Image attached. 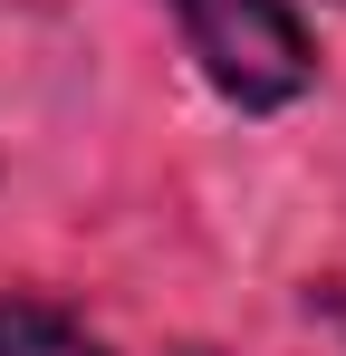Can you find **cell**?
Instances as JSON below:
<instances>
[{
	"mask_svg": "<svg viewBox=\"0 0 346 356\" xmlns=\"http://www.w3.org/2000/svg\"><path fill=\"white\" fill-rule=\"evenodd\" d=\"M173 10H183V39H192L202 77L222 87L231 106H250V116L288 106V97L318 77L308 19H298L288 0H173Z\"/></svg>",
	"mask_w": 346,
	"mask_h": 356,
	"instance_id": "obj_1",
	"label": "cell"
},
{
	"mask_svg": "<svg viewBox=\"0 0 346 356\" xmlns=\"http://www.w3.org/2000/svg\"><path fill=\"white\" fill-rule=\"evenodd\" d=\"M0 356H106V347L49 298H0Z\"/></svg>",
	"mask_w": 346,
	"mask_h": 356,
	"instance_id": "obj_2",
	"label": "cell"
},
{
	"mask_svg": "<svg viewBox=\"0 0 346 356\" xmlns=\"http://www.w3.org/2000/svg\"><path fill=\"white\" fill-rule=\"evenodd\" d=\"M192 356H202V347H192Z\"/></svg>",
	"mask_w": 346,
	"mask_h": 356,
	"instance_id": "obj_3",
	"label": "cell"
}]
</instances>
